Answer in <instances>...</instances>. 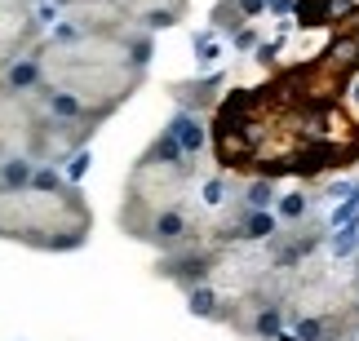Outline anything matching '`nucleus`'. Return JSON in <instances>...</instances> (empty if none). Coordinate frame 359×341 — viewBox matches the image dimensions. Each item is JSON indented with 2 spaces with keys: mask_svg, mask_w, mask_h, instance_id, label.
I'll list each match as a JSON object with an SVG mask.
<instances>
[{
  "mask_svg": "<svg viewBox=\"0 0 359 341\" xmlns=\"http://www.w3.org/2000/svg\"><path fill=\"white\" fill-rule=\"evenodd\" d=\"M266 67L257 89L236 85L209 116L213 160L231 177H302L346 173L359 165V5L328 32L320 53H293L275 40L253 49Z\"/></svg>",
  "mask_w": 359,
  "mask_h": 341,
  "instance_id": "f257e3e1",
  "label": "nucleus"
},
{
  "mask_svg": "<svg viewBox=\"0 0 359 341\" xmlns=\"http://www.w3.org/2000/svg\"><path fill=\"white\" fill-rule=\"evenodd\" d=\"M93 235V209L62 169L40 165L36 182L0 195V239L40 253H76Z\"/></svg>",
  "mask_w": 359,
  "mask_h": 341,
  "instance_id": "f03ea898",
  "label": "nucleus"
},
{
  "mask_svg": "<svg viewBox=\"0 0 359 341\" xmlns=\"http://www.w3.org/2000/svg\"><path fill=\"white\" fill-rule=\"evenodd\" d=\"M45 36H49V27L40 22L36 9L0 5V76H5L18 58H27Z\"/></svg>",
  "mask_w": 359,
  "mask_h": 341,
  "instance_id": "7ed1b4c3",
  "label": "nucleus"
},
{
  "mask_svg": "<svg viewBox=\"0 0 359 341\" xmlns=\"http://www.w3.org/2000/svg\"><path fill=\"white\" fill-rule=\"evenodd\" d=\"M173 133L177 142H182V151L191 155V160H200L204 151H209L213 146V133H209V120L204 116H196V111H182V106H177V111L169 116V125H164Z\"/></svg>",
  "mask_w": 359,
  "mask_h": 341,
  "instance_id": "20e7f679",
  "label": "nucleus"
},
{
  "mask_svg": "<svg viewBox=\"0 0 359 341\" xmlns=\"http://www.w3.org/2000/svg\"><path fill=\"white\" fill-rule=\"evenodd\" d=\"M275 213H280V222H284V226L306 222V217H311V195H306V190H288V195L275 200Z\"/></svg>",
  "mask_w": 359,
  "mask_h": 341,
  "instance_id": "39448f33",
  "label": "nucleus"
},
{
  "mask_svg": "<svg viewBox=\"0 0 359 341\" xmlns=\"http://www.w3.org/2000/svg\"><path fill=\"white\" fill-rule=\"evenodd\" d=\"M275 182L271 177H244V204L248 209H275Z\"/></svg>",
  "mask_w": 359,
  "mask_h": 341,
  "instance_id": "423d86ee",
  "label": "nucleus"
},
{
  "mask_svg": "<svg viewBox=\"0 0 359 341\" xmlns=\"http://www.w3.org/2000/svg\"><path fill=\"white\" fill-rule=\"evenodd\" d=\"M191 49H196V62L204 67V71H209V67L222 58V45H217V32L209 27V32H196L191 36Z\"/></svg>",
  "mask_w": 359,
  "mask_h": 341,
  "instance_id": "0eeeda50",
  "label": "nucleus"
},
{
  "mask_svg": "<svg viewBox=\"0 0 359 341\" xmlns=\"http://www.w3.org/2000/svg\"><path fill=\"white\" fill-rule=\"evenodd\" d=\"M89 165H93V155H89V146H85V151H76L72 160H67V169H62V173H67V182H76V186H80V177L89 173Z\"/></svg>",
  "mask_w": 359,
  "mask_h": 341,
  "instance_id": "6e6552de",
  "label": "nucleus"
},
{
  "mask_svg": "<svg viewBox=\"0 0 359 341\" xmlns=\"http://www.w3.org/2000/svg\"><path fill=\"white\" fill-rule=\"evenodd\" d=\"M0 195H5V182H0Z\"/></svg>",
  "mask_w": 359,
  "mask_h": 341,
  "instance_id": "1a4fd4ad",
  "label": "nucleus"
},
{
  "mask_svg": "<svg viewBox=\"0 0 359 341\" xmlns=\"http://www.w3.org/2000/svg\"><path fill=\"white\" fill-rule=\"evenodd\" d=\"M0 160H5V155H0Z\"/></svg>",
  "mask_w": 359,
  "mask_h": 341,
  "instance_id": "9d476101",
  "label": "nucleus"
}]
</instances>
